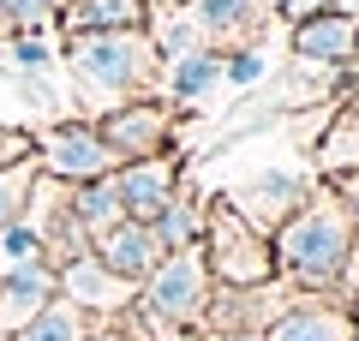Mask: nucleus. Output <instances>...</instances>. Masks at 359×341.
<instances>
[{"label": "nucleus", "instance_id": "nucleus-14", "mask_svg": "<svg viewBox=\"0 0 359 341\" xmlns=\"http://www.w3.org/2000/svg\"><path fill=\"white\" fill-rule=\"evenodd\" d=\"M306 192H311L306 180L282 174V168H269V174H257V180H252V192H245V198H228V203H233L240 215H252V222L269 234L276 222H287V215H294V203L306 198Z\"/></svg>", "mask_w": 359, "mask_h": 341}, {"label": "nucleus", "instance_id": "nucleus-19", "mask_svg": "<svg viewBox=\"0 0 359 341\" xmlns=\"http://www.w3.org/2000/svg\"><path fill=\"white\" fill-rule=\"evenodd\" d=\"M318 168H323V174H341V180L359 174V120H353V114H341V120L323 132V144H318Z\"/></svg>", "mask_w": 359, "mask_h": 341}, {"label": "nucleus", "instance_id": "nucleus-11", "mask_svg": "<svg viewBox=\"0 0 359 341\" xmlns=\"http://www.w3.org/2000/svg\"><path fill=\"white\" fill-rule=\"evenodd\" d=\"M90 252L102 258L114 276H126V281H144V276H150V269L168 258L150 222H114L108 234H96V246H90Z\"/></svg>", "mask_w": 359, "mask_h": 341}, {"label": "nucleus", "instance_id": "nucleus-5", "mask_svg": "<svg viewBox=\"0 0 359 341\" xmlns=\"http://www.w3.org/2000/svg\"><path fill=\"white\" fill-rule=\"evenodd\" d=\"M30 156H36V174L66 180V186H84V180H108V174L120 168V156L102 144L96 120H54V126L42 132L36 144H30Z\"/></svg>", "mask_w": 359, "mask_h": 341}, {"label": "nucleus", "instance_id": "nucleus-15", "mask_svg": "<svg viewBox=\"0 0 359 341\" xmlns=\"http://www.w3.org/2000/svg\"><path fill=\"white\" fill-rule=\"evenodd\" d=\"M186 18L198 25V36H204L210 48H222V42L240 48V36H252L257 18H264V0H192Z\"/></svg>", "mask_w": 359, "mask_h": 341}, {"label": "nucleus", "instance_id": "nucleus-22", "mask_svg": "<svg viewBox=\"0 0 359 341\" xmlns=\"http://www.w3.org/2000/svg\"><path fill=\"white\" fill-rule=\"evenodd\" d=\"M269 72V54L264 48H222V90H252L257 78Z\"/></svg>", "mask_w": 359, "mask_h": 341}, {"label": "nucleus", "instance_id": "nucleus-27", "mask_svg": "<svg viewBox=\"0 0 359 341\" xmlns=\"http://www.w3.org/2000/svg\"><path fill=\"white\" fill-rule=\"evenodd\" d=\"M84 341H132V335H120V329H114V323H102V329H90V335H84Z\"/></svg>", "mask_w": 359, "mask_h": 341}, {"label": "nucleus", "instance_id": "nucleus-21", "mask_svg": "<svg viewBox=\"0 0 359 341\" xmlns=\"http://www.w3.org/2000/svg\"><path fill=\"white\" fill-rule=\"evenodd\" d=\"M13 264H42V234L30 215L0 227V269H13Z\"/></svg>", "mask_w": 359, "mask_h": 341}, {"label": "nucleus", "instance_id": "nucleus-25", "mask_svg": "<svg viewBox=\"0 0 359 341\" xmlns=\"http://www.w3.org/2000/svg\"><path fill=\"white\" fill-rule=\"evenodd\" d=\"M66 0H0V25L6 30H48V18Z\"/></svg>", "mask_w": 359, "mask_h": 341}, {"label": "nucleus", "instance_id": "nucleus-18", "mask_svg": "<svg viewBox=\"0 0 359 341\" xmlns=\"http://www.w3.org/2000/svg\"><path fill=\"white\" fill-rule=\"evenodd\" d=\"M90 329H96V323H90V317H84V312H78V305H66V300H60V293H54V300H48V305H42V312H36V317H30V323H25V329H18V335H13V341H84V335H90Z\"/></svg>", "mask_w": 359, "mask_h": 341}, {"label": "nucleus", "instance_id": "nucleus-23", "mask_svg": "<svg viewBox=\"0 0 359 341\" xmlns=\"http://www.w3.org/2000/svg\"><path fill=\"white\" fill-rule=\"evenodd\" d=\"M6 60H13L18 72H48V66H54V42H48V30H13V42H6Z\"/></svg>", "mask_w": 359, "mask_h": 341}, {"label": "nucleus", "instance_id": "nucleus-31", "mask_svg": "<svg viewBox=\"0 0 359 341\" xmlns=\"http://www.w3.org/2000/svg\"><path fill=\"white\" fill-rule=\"evenodd\" d=\"M353 341H359V329H353Z\"/></svg>", "mask_w": 359, "mask_h": 341}, {"label": "nucleus", "instance_id": "nucleus-10", "mask_svg": "<svg viewBox=\"0 0 359 341\" xmlns=\"http://www.w3.org/2000/svg\"><path fill=\"white\" fill-rule=\"evenodd\" d=\"M54 293H60V288H54V264H48V258H42V264L0 269V341H13L18 329L54 300Z\"/></svg>", "mask_w": 359, "mask_h": 341}, {"label": "nucleus", "instance_id": "nucleus-30", "mask_svg": "<svg viewBox=\"0 0 359 341\" xmlns=\"http://www.w3.org/2000/svg\"><path fill=\"white\" fill-rule=\"evenodd\" d=\"M162 6H192V0H162Z\"/></svg>", "mask_w": 359, "mask_h": 341}, {"label": "nucleus", "instance_id": "nucleus-1", "mask_svg": "<svg viewBox=\"0 0 359 341\" xmlns=\"http://www.w3.org/2000/svg\"><path fill=\"white\" fill-rule=\"evenodd\" d=\"M269 246H276V276L299 293H335L347 281L359 246V215L341 198V186H311L294 203L287 222L269 227Z\"/></svg>", "mask_w": 359, "mask_h": 341}, {"label": "nucleus", "instance_id": "nucleus-8", "mask_svg": "<svg viewBox=\"0 0 359 341\" xmlns=\"http://www.w3.org/2000/svg\"><path fill=\"white\" fill-rule=\"evenodd\" d=\"M114 192L126 222H156L168 203L180 198V162L174 156H144V162H120L114 168Z\"/></svg>", "mask_w": 359, "mask_h": 341}, {"label": "nucleus", "instance_id": "nucleus-6", "mask_svg": "<svg viewBox=\"0 0 359 341\" xmlns=\"http://www.w3.org/2000/svg\"><path fill=\"white\" fill-rule=\"evenodd\" d=\"M54 288H60V300H66V305H78L90 323H96V317H102V323H114V317L126 312L132 300H138V281L114 276V269H108L96 252L66 258V264L54 269Z\"/></svg>", "mask_w": 359, "mask_h": 341}, {"label": "nucleus", "instance_id": "nucleus-12", "mask_svg": "<svg viewBox=\"0 0 359 341\" xmlns=\"http://www.w3.org/2000/svg\"><path fill=\"white\" fill-rule=\"evenodd\" d=\"M294 54L299 60H311V66H341V60H353L359 54V18H347V13H318V18H299L294 25Z\"/></svg>", "mask_w": 359, "mask_h": 341}, {"label": "nucleus", "instance_id": "nucleus-2", "mask_svg": "<svg viewBox=\"0 0 359 341\" xmlns=\"http://www.w3.org/2000/svg\"><path fill=\"white\" fill-rule=\"evenodd\" d=\"M66 72H72L84 108L102 120V114L126 108L150 90L156 78V48L150 30H90V36H66Z\"/></svg>", "mask_w": 359, "mask_h": 341}, {"label": "nucleus", "instance_id": "nucleus-16", "mask_svg": "<svg viewBox=\"0 0 359 341\" xmlns=\"http://www.w3.org/2000/svg\"><path fill=\"white\" fill-rule=\"evenodd\" d=\"M210 90H222V48L198 42L192 54H180V60L168 66V102L192 108V102H204Z\"/></svg>", "mask_w": 359, "mask_h": 341}, {"label": "nucleus", "instance_id": "nucleus-4", "mask_svg": "<svg viewBox=\"0 0 359 341\" xmlns=\"http://www.w3.org/2000/svg\"><path fill=\"white\" fill-rule=\"evenodd\" d=\"M138 300L150 305L168 329H204L210 300H216V276H210V264H204V246L168 252L162 264L138 281Z\"/></svg>", "mask_w": 359, "mask_h": 341}, {"label": "nucleus", "instance_id": "nucleus-20", "mask_svg": "<svg viewBox=\"0 0 359 341\" xmlns=\"http://www.w3.org/2000/svg\"><path fill=\"white\" fill-rule=\"evenodd\" d=\"M150 227H156V240H162V252H180V246H198V234H204V210L180 192V198L168 203Z\"/></svg>", "mask_w": 359, "mask_h": 341}, {"label": "nucleus", "instance_id": "nucleus-26", "mask_svg": "<svg viewBox=\"0 0 359 341\" xmlns=\"http://www.w3.org/2000/svg\"><path fill=\"white\" fill-rule=\"evenodd\" d=\"M335 0H264V13H276V18H287V25H299V18H318V13H330Z\"/></svg>", "mask_w": 359, "mask_h": 341}, {"label": "nucleus", "instance_id": "nucleus-29", "mask_svg": "<svg viewBox=\"0 0 359 341\" xmlns=\"http://www.w3.org/2000/svg\"><path fill=\"white\" fill-rule=\"evenodd\" d=\"M204 341H264V335H204Z\"/></svg>", "mask_w": 359, "mask_h": 341}, {"label": "nucleus", "instance_id": "nucleus-24", "mask_svg": "<svg viewBox=\"0 0 359 341\" xmlns=\"http://www.w3.org/2000/svg\"><path fill=\"white\" fill-rule=\"evenodd\" d=\"M30 180H36V162L18 168V174H6V168H0V227L30 215Z\"/></svg>", "mask_w": 359, "mask_h": 341}, {"label": "nucleus", "instance_id": "nucleus-13", "mask_svg": "<svg viewBox=\"0 0 359 341\" xmlns=\"http://www.w3.org/2000/svg\"><path fill=\"white\" fill-rule=\"evenodd\" d=\"M66 36H90V30H150V0H66L60 13Z\"/></svg>", "mask_w": 359, "mask_h": 341}, {"label": "nucleus", "instance_id": "nucleus-7", "mask_svg": "<svg viewBox=\"0 0 359 341\" xmlns=\"http://www.w3.org/2000/svg\"><path fill=\"white\" fill-rule=\"evenodd\" d=\"M102 144L120 156V162H144V156H168L174 144V102H156V96H138L126 108L102 114L96 120Z\"/></svg>", "mask_w": 359, "mask_h": 341}, {"label": "nucleus", "instance_id": "nucleus-17", "mask_svg": "<svg viewBox=\"0 0 359 341\" xmlns=\"http://www.w3.org/2000/svg\"><path fill=\"white\" fill-rule=\"evenodd\" d=\"M66 210H72V222L90 234V246H96V234H108L114 222H126L120 192H114V174L108 180H84V186H66Z\"/></svg>", "mask_w": 359, "mask_h": 341}, {"label": "nucleus", "instance_id": "nucleus-3", "mask_svg": "<svg viewBox=\"0 0 359 341\" xmlns=\"http://www.w3.org/2000/svg\"><path fill=\"white\" fill-rule=\"evenodd\" d=\"M198 246H204V264L216 276V288H269L276 281V246H269V234L252 215H240L228 198L204 203Z\"/></svg>", "mask_w": 359, "mask_h": 341}, {"label": "nucleus", "instance_id": "nucleus-9", "mask_svg": "<svg viewBox=\"0 0 359 341\" xmlns=\"http://www.w3.org/2000/svg\"><path fill=\"white\" fill-rule=\"evenodd\" d=\"M353 329H359V317L347 305L323 300V293H294L269 317L264 341H353Z\"/></svg>", "mask_w": 359, "mask_h": 341}, {"label": "nucleus", "instance_id": "nucleus-28", "mask_svg": "<svg viewBox=\"0 0 359 341\" xmlns=\"http://www.w3.org/2000/svg\"><path fill=\"white\" fill-rule=\"evenodd\" d=\"M162 341H204V335H192V329H168Z\"/></svg>", "mask_w": 359, "mask_h": 341}]
</instances>
